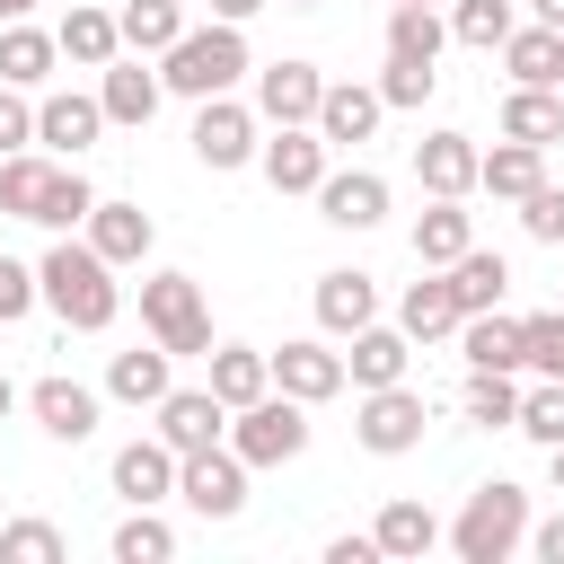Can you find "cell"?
<instances>
[{"label":"cell","mask_w":564,"mask_h":564,"mask_svg":"<svg viewBox=\"0 0 564 564\" xmlns=\"http://www.w3.org/2000/svg\"><path fill=\"white\" fill-rule=\"evenodd\" d=\"M35 300H44L62 326L106 335V326H115V308H123V282H115V264H106L88 238H53V247H44V264H35Z\"/></svg>","instance_id":"cell-1"},{"label":"cell","mask_w":564,"mask_h":564,"mask_svg":"<svg viewBox=\"0 0 564 564\" xmlns=\"http://www.w3.org/2000/svg\"><path fill=\"white\" fill-rule=\"evenodd\" d=\"M88 176L79 159H44V150H9L0 159V212L9 220H35V229H79L88 220Z\"/></svg>","instance_id":"cell-2"},{"label":"cell","mask_w":564,"mask_h":564,"mask_svg":"<svg viewBox=\"0 0 564 564\" xmlns=\"http://www.w3.org/2000/svg\"><path fill=\"white\" fill-rule=\"evenodd\" d=\"M167 70H159V88H176V97H229L247 70H256V53H247V26H229V18H212V26H185L167 53H159Z\"/></svg>","instance_id":"cell-3"},{"label":"cell","mask_w":564,"mask_h":564,"mask_svg":"<svg viewBox=\"0 0 564 564\" xmlns=\"http://www.w3.org/2000/svg\"><path fill=\"white\" fill-rule=\"evenodd\" d=\"M529 538V494L520 485H476L467 494V511L449 520V546H458V564H511V546Z\"/></svg>","instance_id":"cell-4"},{"label":"cell","mask_w":564,"mask_h":564,"mask_svg":"<svg viewBox=\"0 0 564 564\" xmlns=\"http://www.w3.org/2000/svg\"><path fill=\"white\" fill-rule=\"evenodd\" d=\"M229 449H238L247 467H291V458L308 449V405L282 397V388H264L256 405H229Z\"/></svg>","instance_id":"cell-5"},{"label":"cell","mask_w":564,"mask_h":564,"mask_svg":"<svg viewBox=\"0 0 564 564\" xmlns=\"http://www.w3.org/2000/svg\"><path fill=\"white\" fill-rule=\"evenodd\" d=\"M141 326H150V344H167L176 361L212 352V308H203V282H194V273H150V282H141Z\"/></svg>","instance_id":"cell-6"},{"label":"cell","mask_w":564,"mask_h":564,"mask_svg":"<svg viewBox=\"0 0 564 564\" xmlns=\"http://www.w3.org/2000/svg\"><path fill=\"white\" fill-rule=\"evenodd\" d=\"M423 423H432V405H423V388H361V414H352V441L370 449V458H405L414 441H423Z\"/></svg>","instance_id":"cell-7"},{"label":"cell","mask_w":564,"mask_h":564,"mask_svg":"<svg viewBox=\"0 0 564 564\" xmlns=\"http://www.w3.org/2000/svg\"><path fill=\"white\" fill-rule=\"evenodd\" d=\"M176 494H185V511H203V520H238V511H247V458H238L229 441H212V449L176 458Z\"/></svg>","instance_id":"cell-8"},{"label":"cell","mask_w":564,"mask_h":564,"mask_svg":"<svg viewBox=\"0 0 564 564\" xmlns=\"http://www.w3.org/2000/svg\"><path fill=\"white\" fill-rule=\"evenodd\" d=\"M256 167H264L273 194H317V176H326L317 123H273V141H256Z\"/></svg>","instance_id":"cell-9"},{"label":"cell","mask_w":564,"mask_h":564,"mask_svg":"<svg viewBox=\"0 0 564 564\" xmlns=\"http://www.w3.org/2000/svg\"><path fill=\"white\" fill-rule=\"evenodd\" d=\"M159 441L176 449V458H194V449H212V441H229V405L212 397V388H167L159 405Z\"/></svg>","instance_id":"cell-10"},{"label":"cell","mask_w":564,"mask_h":564,"mask_svg":"<svg viewBox=\"0 0 564 564\" xmlns=\"http://www.w3.org/2000/svg\"><path fill=\"white\" fill-rule=\"evenodd\" d=\"M194 159H203V167H247V159H256V106L203 97V115H194Z\"/></svg>","instance_id":"cell-11"},{"label":"cell","mask_w":564,"mask_h":564,"mask_svg":"<svg viewBox=\"0 0 564 564\" xmlns=\"http://www.w3.org/2000/svg\"><path fill=\"white\" fill-rule=\"evenodd\" d=\"M317 220H335V229H379V220H388V176H370V167H326V176H317Z\"/></svg>","instance_id":"cell-12"},{"label":"cell","mask_w":564,"mask_h":564,"mask_svg":"<svg viewBox=\"0 0 564 564\" xmlns=\"http://www.w3.org/2000/svg\"><path fill=\"white\" fill-rule=\"evenodd\" d=\"M379 115H388V106H379V88H361V79H326V97H317V115H308V123H317V141H326V150H352V141H370V132H379Z\"/></svg>","instance_id":"cell-13"},{"label":"cell","mask_w":564,"mask_h":564,"mask_svg":"<svg viewBox=\"0 0 564 564\" xmlns=\"http://www.w3.org/2000/svg\"><path fill=\"white\" fill-rule=\"evenodd\" d=\"M273 361V388L282 397H300V405H326V397H344V352H326V344H282V352H264Z\"/></svg>","instance_id":"cell-14"},{"label":"cell","mask_w":564,"mask_h":564,"mask_svg":"<svg viewBox=\"0 0 564 564\" xmlns=\"http://www.w3.org/2000/svg\"><path fill=\"white\" fill-rule=\"evenodd\" d=\"M26 414L44 423V441H70V449H79V441L97 432V388H79V379H62V370H53V379H35V388H26Z\"/></svg>","instance_id":"cell-15"},{"label":"cell","mask_w":564,"mask_h":564,"mask_svg":"<svg viewBox=\"0 0 564 564\" xmlns=\"http://www.w3.org/2000/svg\"><path fill=\"white\" fill-rule=\"evenodd\" d=\"M317 97H326L317 62H264V70H256V115H264V123H308Z\"/></svg>","instance_id":"cell-16"},{"label":"cell","mask_w":564,"mask_h":564,"mask_svg":"<svg viewBox=\"0 0 564 564\" xmlns=\"http://www.w3.org/2000/svg\"><path fill=\"white\" fill-rule=\"evenodd\" d=\"M405 361H414V335L370 317V326L352 335V352H344V388H397V379H405Z\"/></svg>","instance_id":"cell-17"},{"label":"cell","mask_w":564,"mask_h":564,"mask_svg":"<svg viewBox=\"0 0 564 564\" xmlns=\"http://www.w3.org/2000/svg\"><path fill=\"white\" fill-rule=\"evenodd\" d=\"M97 132H106V106H97V97H79V88H62V97H44V106H35V141H44L53 159H79Z\"/></svg>","instance_id":"cell-18"},{"label":"cell","mask_w":564,"mask_h":564,"mask_svg":"<svg viewBox=\"0 0 564 564\" xmlns=\"http://www.w3.org/2000/svg\"><path fill=\"white\" fill-rule=\"evenodd\" d=\"M494 53H502L511 88H564V35H555V26H538V18H529V26H511Z\"/></svg>","instance_id":"cell-19"},{"label":"cell","mask_w":564,"mask_h":564,"mask_svg":"<svg viewBox=\"0 0 564 564\" xmlns=\"http://www.w3.org/2000/svg\"><path fill=\"white\" fill-rule=\"evenodd\" d=\"M79 229H88V247H97L106 264H141V256H150V238H159L141 203H88V220H79Z\"/></svg>","instance_id":"cell-20"},{"label":"cell","mask_w":564,"mask_h":564,"mask_svg":"<svg viewBox=\"0 0 564 564\" xmlns=\"http://www.w3.org/2000/svg\"><path fill=\"white\" fill-rule=\"evenodd\" d=\"M370 317H379V282H370V273H352V264L317 273V326H326V335H361Z\"/></svg>","instance_id":"cell-21"},{"label":"cell","mask_w":564,"mask_h":564,"mask_svg":"<svg viewBox=\"0 0 564 564\" xmlns=\"http://www.w3.org/2000/svg\"><path fill=\"white\" fill-rule=\"evenodd\" d=\"M115 494L123 502H167L176 494V449L150 432V441H123L115 449Z\"/></svg>","instance_id":"cell-22"},{"label":"cell","mask_w":564,"mask_h":564,"mask_svg":"<svg viewBox=\"0 0 564 564\" xmlns=\"http://www.w3.org/2000/svg\"><path fill=\"white\" fill-rule=\"evenodd\" d=\"M159 97H167V88H159V70H141V53H132V62L115 53V62H106V79H97L106 123H150V115H159Z\"/></svg>","instance_id":"cell-23"},{"label":"cell","mask_w":564,"mask_h":564,"mask_svg":"<svg viewBox=\"0 0 564 564\" xmlns=\"http://www.w3.org/2000/svg\"><path fill=\"white\" fill-rule=\"evenodd\" d=\"M414 176H423L432 194H458V203H467V194H476V141H467V132H423V141H414Z\"/></svg>","instance_id":"cell-24"},{"label":"cell","mask_w":564,"mask_h":564,"mask_svg":"<svg viewBox=\"0 0 564 564\" xmlns=\"http://www.w3.org/2000/svg\"><path fill=\"white\" fill-rule=\"evenodd\" d=\"M167 388H176V352L167 344H150V352L132 344V352L106 361V397H123V405H159Z\"/></svg>","instance_id":"cell-25"},{"label":"cell","mask_w":564,"mask_h":564,"mask_svg":"<svg viewBox=\"0 0 564 564\" xmlns=\"http://www.w3.org/2000/svg\"><path fill=\"white\" fill-rule=\"evenodd\" d=\"M476 247V212L458 203V194H432V212L414 220V264H449V256H467Z\"/></svg>","instance_id":"cell-26"},{"label":"cell","mask_w":564,"mask_h":564,"mask_svg":"<svg viewBox=\"0 0 564 564\" xmlns=\"http://www.w3.org/2000/svg\"><path fill=\"white\" fill-rule=\"evenodd\" d=\"M397 326H405L414 344H432V335H458V300H449V273H441V264H423V282H405V300H397Z\"/></svg>","instance_id":"cell-27"},{"label":"cell","mask_w":564,"mask_h":564,"mask_svg":"<svg viewBox=\"0 0 564 564\" xmlns=\"http://www.w3.org/2000/svg\"><path fill=\"white\" fill-rule=\"evenodd\" d=\"M370 538H379V555H397V564H414V555H432L441 546V520H432V502H414V494H397L379 520H370Z\"/></svg>","instance_id":"cell-28"},{"label":"cell","mask_w":564,"mask_h":564,"mask_svg":"<svg viewBox=\"0 0 564 564\" xmlns=\"http://www.w3.org/2000/svg\"><path fill=\"white\" fill-rule=\"evenodd\" d=\"M53 62H62V44H53L44 26H26V18L0 26V79H9V88H44Z\"/></svg>","instance_id":"cell-29"},{"label":"cell","mask_w":564,"mask_h":564,"mask_svg":"<svg viewBox=\"0 0 564 564\" xmlns=\"http://www.w3.org/2000/svg\"><path fill=\"white\" fill-rule=\"evenodd\" d=\"M476 185H485V194H502V203H520L529 185H546V150H538V141H502V150H476Z\"/></svg>","instance_id":"cell-30"},{"label":"cell","mask_w":564,"mask_h":564,"mask_svg":"<svg viewBox=\"0 0 564 564\" xmlns=\"http://www.w3.org/2000/svg\"><path fill=\"white\" fill-rule=\"evenodd\" d=\"M441 273H449V300H458V317H476V308H502V282H511V264H502L494 247H467V256H449Z\"/></svg>","instance_id":"cell-31"},{"label":"cell","mask_w":564,"mask_h":564,"mask_svg":"<svg viewBox=\"0 0 564 564\" xmlns=\"http://www.w3.org/2000/svg\"><path fill=\"white\" fill-rule=\"evenodd\" d=\"M458 352H467V370H520V317H502V308L458 317Z\"/></svg>","instance_id":"cell-32"},{"label":"cell","mask_w":564,"mask_h":564,"mask_svg":"<svg viewBox=\"0 0 564 564\" xmlns=\"http://www.w3.org/2000/svg\"><path fill=\"white\" fill-rule=\"evenodd\" d=\"M203 361H212V397H220V405H256V397L273 388V361H264L256 344H212Z\"/></svg>","instance_id":"cell-33"},{"label":"cell","mask_w":564,"mask_h":564,"mask_svg":"<svg viewBox=\"0 0 564 564\" xmlns=\"http://www.w3.org/2000/svg\"><path fill=\"white\" fill-rule=\"evenodd\" d=\"M53 44H62V62H79V70H106V62L123 53V35H115L106 9H70V18L53 26Z\"/></svg>","instance_id":"cell-34"},{"label":"cell","mask_w":564,"mask_h":564,"mask_svg":"<svg viewBox=\"0 0 564 564\" xmlns=\"http://www.w3.org/2000/svg\"><path fill=\"white\" fill-rule=\"evenodd\" d=\"M449 44V18H432V0H397L388 9V53L397 62H441Z\"/></svg>","instance_id":"cell-35"},{"label":"cell","mask_w":564,"mask_h":564,"mask_svg":"<svg viewBox=\"0 0 564 564\" xmlns=\"http://www.w3.org/2000/svg\"><path fill=\"white\" fill-rule=\"evenodd\" d=\"M502 141H564V97L555 88H511L502 97Z\"/></svg>","instance_id":"cell-36"},{"label":"cell","mask_w":564,"mask_h":564,"mask_svg":"<svg viewBox=\"0 0 564 564\" xmlns=\"http://www.w3.org/2000/svg\"><path fill=\"white\" fill-rule=\"evenodd\" d=\"M115 35H123V53H167L185 35V0H123Z\"/></svg>","instance_id":"cell-37"},{"label":"cell","mask_w":564,"mask_h":564,"mask_svg":"<svg viewBox=\"0 0 564 564\" xmlns=\"http://www.w3.org/2000/svg\"><path fill=\"white\" fill-rule=\"evenodd\" d=\"M176 555V529L159 520V502H132V520L115 529V564H167Z\"/></svg>","instance_id":"cell-38"},{"label":"cell","mask_w":564,"mask_h":564,"mask_svg":"<svg viewBox=\"0 0 564 564\" xmlns=\"http://www.w3.org/2000/svg\"><path fill=\"white\" fill-rule=\"evenodd\" d=\"M467 423H485V432H511V414H520V388H511V370H467Z\"/></svg>","instance_id":"cell-39"},{"label":"cell","mask_w":564,"mask_h":564,"mask_svg":"<svg viewBox=\"0 0 564 564\" xmlns=\"http://www.w3.org/2000/svg\"><path fill=\"white\" fill-rule=\"evenodd\" d=\"M511 26H520V18H511V0H458V9H449V35H458V44H476V53H494Z\"/></svg>","instance_id":"cell-40"},{"label":"cell","mask_w":564,"mask_h":564,"mask_svg":"<svg viewBox=\"0 0 564 564\" xmlns=\"http://www.w3.org/2000/svg\"><path fill=\"white\" fill-rule=\"evenodd\" d=\"M511 432H529L538 449H555V441H564V379H538V388L520 397V414H511Z\"/></svg>","instance_id":"cell-41"},{"label":"cell","mask_w":564,"mask_h":564,"mask_svg":"<svg viewBox=\"0 0 564 564\" xmlns=\"http://www.w3.org/2000/svg\"><path fill=\"white\" fill-rule=\"evenodd\" d=\"M520 370L564 379V317H555V308H546V317H520Z\"/></svg>","instance_id":"cell-42"},{"label":"cell","mask_w":564,"mask_h":564,"mask_svg":"<svg viewBox=\"0 0 564 564\" xmlns=\"http://www.w3.org/2000/svg\"><path fill=\"white\" fill-rule=\"evenodd\" d=\"M0 564H62V529L53 520H9L0 529Z\"/></svg>","instance_id":"cell-43"},{"label":"cell","mask_w":564,"mask_h":564,"mask_svg":"<svg viewBox=\"0 0 564 564\" xmlns=\"http://www.w3.org/2000/svg\"><path fill=\"white\" fill-rule=\"evenodd\" d=\"M432 88H441L432 62H397V53H388V70H379V106H423Z\"/></svg>","instance_id":"cell-44"},{"label":"cell","mask_w":564,"mask_h":564,"mask_svg":"<svg viewBox=\"0 0 564 564\" xmlns=\"http://www.w3.org/2000/svg\"><path fill=\"white\" fill-rule=\"evenodd\" d=\"M520 229H529L538 247H564V185H529V194H520Z\"/></svg>","instance_id":"cell-45"},{"label":"cell","mask_w":564,"mask_h":564,"mask_svg":"<svg viewBox=\"0 0 564 564\" xmlns=\"http://www.w3.org/2000/svg\"><path fill=\"white\" fill-rule=\"evenodd\" d=\"M35 308V264H18V256H0V326H18Z\"/></svg>","instance_id":"cell-46"},{"label":"cell","mask_w":564,"mask_h":564,"mask_svg":"<svg viewBox=\"0 0 564 564\" xmlns=\"http://www.w3.org/2000/svg\"><path fill=\"white\" fill-rule=\"evenodd\" d=\"M26 141H35V106L0 79V159H9V150H26Z\"/></svg>","instance_id":"cell-47"},{"label":"cell","mask_w":564,"mask_h":564,"mask_svg":"<svg viewBox=\"0 0 564 564\" xmlns=\"http://www.w3.org/2000/svg\"><path fill=\"white\" fill-rule=\"evenodd\" d=\"M520 546H529L538 564H564V511H555V520H538V529H529Z\"/></svg>","instance_id":"cell-48"},{"label":"cell","mask_w":564,"mask_h":564,"mask_svg":"<svg viewBox=\"0 0 564 564\" xmlns=\"http://www.w3.org/2000/svg\"><path fill=\"white\" fill-rule=\"evenodd\" d=\"M326 564H379V538H370V529H361V538H335Z\"/></svg>","instance_id":"cell-49"},{"label":"cell","mask_w":564,"mask_h":564,"mask_svg":"<svg viewBox=\"0 0 564 564\" xmlns=\"http://www.w3.org/2000/svg\"><path fill=\"white\" fill-rule=\"evenodd\" d=\"M256 9H273V0H212V18H229V26H247Z\"/></svg>","instance_id":"cell-50"},{"label":"cell","mask_w":564,"mask_h":564,"mask_svg":"<svg viewBox=\"0 0 564 564\" xmlns=\"http://www.w3.org/2000/svg\"><path fill=\"white\" fill-rule=\"evenodd\" d=\"M529 18H538V26H555V35H564V0H529Z\"/></svg>","instance_id":"cell-51"},{"label":"cell","mask_w":564,"mask_h":564,"mask_svg":"<svg viewBox=\"0 0 564 564\" xmlns=\"http://www.w3.org/2000/svg\"><path fill=\"white\" fill-rule=\"evenodd\" d=\"M546 458H555V494H564V441H555V449H546Z\"/></svg>","instance_id":"cell-52"},{"label":"cell","mask_w":564,"mask_h":564,"mask_svg":"<svg viewBox=\"0 0 564 564\" xmlns=\"http://www.w3.org/2000/svg\"><path fill=\"white\" fill-rule=\"evenodd\" d=\"M26 9H35V0H0V18H26Z\"/></svg>","instance_id":"cell-53"},{"label":"cell","mask_w":564,"mask_h":564,"mask_svg":"<svg viewBox=\"0 0 564 564\" xmlns=\"http://www.w3.org/2000/svg\"><path fill=\"white\" fill-rule=\"evenodd\" d=\"M9 405H18V388H9V379H0V414H9Z\"/></svg>","instance_id":"cell-54"},{"label":"cell","mask_w":564,"mask_h":564,"mask_svg":"<svg viewBox=\"0 0 564 564\" xmlns=\"http://www.w3.org/2000/svg\"><path fill=\"white\" fill-rule=\"evenodd\" d=\"M282 9H317V0H282Z\"/></svg>","instance_id":"cell-55"},{"label":"cell","mask_w":564,"mask_h":564,"mask_svg":"<svg viewBox=\"0 0 564 564\" xmlns=\"http://www.w3.org/2000/svg\"><path fill=\"white\" fill-rule=\"evenodd\" d=\"M388 9H397V0H388Z\"/></svg>","instance_id":"cell-56"}]
</instances>
